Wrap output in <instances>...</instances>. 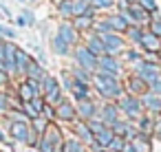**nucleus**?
I'll list each match as a JSON object with an SVG mask.
<instances>
[{
  "label": "nucleus",
  "instance_id": "obj_1",
  "mask_svg": "<svg viewBox=\"0 0 161 152\" xmlns=\"http://www.w3.org/2000/svg\"><path fill=\"white\" fill-rule=\"evenodd\" d=\"M95 86L104 97H119L121 95V86L117 82L115 75H106V73H97L95 77Z\"/></svg>",
  "mask_w": 161,
  "mask_h": 152
},
{
  "label": "nucleus",
  "instance_id": "obj_2",
  "mask_svg": "<svg viewBox=\"0 0 161 152\" xmlns=\"http://www.w3.org/2000/svg\"><path fill=\"white\" fill-rule=\"evenodd\" d=\"M137 77L143 79V82L150 86L152 82H157V79L161 77V73H159V68H157L152 62H143V60H139V62H137Z\"/></svg>",
  "mask_w": 161,
  "mask_h": 152
},
{
  "label": "nucleus",
  "instance_id": "obj_3",
  "mask_svg": "<svg viewBox=\"0 0 161 152\" xmlns=\"http://www.w3.org/2000/svg\"><path fill=\"white\" fill-rule=\"evenodd\" d=\"M102 44H104V53H110V55H115L117 51H121V46H124V40L117 35V33H102Z\"/></svg>",
  "mask_w": 161,
  "mask_h": 152
},
{
  "label": "nucleus",
  "instance_id": "obj_4",
  "mask_svg": "<svg viewBox=\"0 0 161 152\" xmlns=\"http://www.w3.org/2000/svg\"><path fill=\"white\" fill-rule=\"evenodd\" d=\"M75 57H77L80 66H82L84 71H93V68H97V57H95V55H93L86 46L77 49V51H75Z\"/></svg>",
  "mask_w": 161,
  "mask_h": 152
},
{
  "label": "nucleus",
  "instance_id": "obj_5",
  "mask_svg": "<svg viewBox=\"0 0 161 152\" xmlns=\"http://www.w3.org/2000/svg\"><path fill=\"white\" fill-rule=\"evenodd\" d=\"M97 68H99V73H106V75H117L119 73V64L113 55H102L97 60Z\"/></svg>",
  "mask_w": 161,
  "mask_h": 152
},
{
  "label": "nucleus",
  "instance_id": "obj_6",
  "mask_svg": "<svg viewBox=\"0 0 161 152\" xmlns=\"http://www.w3.org/2000/svg\"><path fill=\"white\" fill-rule=\"evenodd\" d=\"M119 108H121L128 117H137V115L141 112V104H139V99H135V97H121V99H119Z\"/></svg>",
  "mask_w": 161,
  "mask_h": 152
},
{
  "label": "nucleus",
  "instance_id": "obj_7",
  "mask_svg": "<svg viewBox=\"0 0 161 152\" xmlns=\"http://www.w3.org/2000/svg\"><path fill=\"white\" fill-rule=\"evenodd\" d=\"M11 134H14V139L16 141H29V126L25 123V121H14V126H11Z\"/></svg>",
  "mask_w": 161,
  "mask_h": 152
},
{
  "label": "nucleus",
  "instance_id": "obj_8",
  "mask_svg": "<svg viewBox=\"0 0 161 152\" xmlns=\"http://www.w3.org/2000/svg\"><path fill=\"white\" fill-rule=\"evenodd\" d=\"M139 42H141V46H143L146 51H159V49H161V42H159V38H157V35H152L150 31H148V33L143 31Z\"/></svg>",
  "mask_w": 161,
  "mask_h": 152
},
{
  "label": "nucleus",
  "instance_id": "obj_9",
  "mask_svg": "<svg viewBox=\"0 0 161 152\" xmlns=\"http://www.w3.org/2000/svg\"><path fill=\"white\" fill-rule=\"evenodd\" d=\"M55 115L60 117V119H64V121H71V119H75V108L69 104V101H60L58 104V110H55Z\"/></svg>",
  "mask_w": 161,
  "mask_h": 152
},
{
  "label": "nucleus",
  "instance_id": "obj_10",
  "mask_svg": "<svg viewBox=\"0 0 161 152\" xmlns=\"http://www.w3.org/2000/svg\"><path fill=\"white\" fill-rule=\"evenodd\" d=\"M5 66L7 71H16V46L5 44Z\"/></svg>",
  "mask_w": 161,
  "mask_h": 152
},
{
  "label": "nucleus",
  "instance_id": "obj_11",
  "mask_svg": "<svg viewBox=\"0 0 161 152\" xmlns=\"http://www.w3.org/2000/svg\"><path fill=\"white\" fill-rule=\"evenodd\" d=\"M102 121L113 126V123L117 121V106H113V104H106V106L102 108Z\"/></svg>",
  "mask_w": 161,
  "mask_h": 152
},
{
  "label": "nucleus",
  "instance_id": "obj_12",
  "mask_svg": "<svg viewBox=\"0 0 161 152\" xmlns=\"http://www.w3.org/2000/svg\"><path fill=\"white\" fill-rule=\"evenodd\" d=\"M29 64H31V57H29V55H27L25 51H20V49H16V71H20V73H25Z\"/></svg>",
  "mask_w": 161,
  "mask_h": 152
},
{
  "label": "nucleus",
  "instance_id": "obj_13",
  "mask_svg": "<svg viewBox=\"0 0 161 152\" xmlns=\"http://www.w3.org/2000/svg\"><path fill=\"white\" fill-rule=\"evenodd\" d=\"M143 104H146V108H150V110H154V112L161 110V97L154 95V93H146V95H143Z\"/></svg>",
  "mask_w": 161,
  "mask_h": 152
},
{
  "label": "nucleus",
  "instance_id": "obj_14",
  "mask_svg": "<svg viewBox=\"0 0 161 152\" xmlns=\"http://www.w3.org/2000/svg\"><path fill=\"white\" fill-rule=\"evenodd\" d=\"M128 16L132 18V22H135V20H137V22H146V20H148V11H146L141 5H132L130 11H128Z\"/></svg>",
  "mask_w": 161,
  "mask_h": 152
},
{
  "label": "nucleus",
  "instance_id": "obj_15",
  "mask_svg": "<svg viewBox=\"0 0 161 152\" xmlns=\"http://www.w3.org/2000/svg\"><path fill=\"white\" fill-rule=\"evenodd\" d=\"M58 38H62L66 44H73V42H75V29H73L71 24H62L60 31H58Z\"/></svg>",
  "mask_w": 161,
  "mask_h": 152
},
{
  "label": "nucleus",
  "instance_id": "obj_16",
  "mask_svg": "<svg viewBox=\"0 0 161 152\" xmlns=\"http://www.w3.org/2000/svg\"><path fill=\"white\" fill-rule=\"evenodd\" d=\"M77 112H80V117H84V119H93V115H95V104L93 101H80V106H77Z\"/></svg>",
  "mask_w": 161,
  "mask_h": 152
},
{
  "label": "nucleus",
  "instance_id": "obj_17",
  "mask_svg": "<svg viewBox=\"0 0 161 152\" xmlns=\"http://www.w3.org/2000/svg\"><path fill=\"white\" fill-rule=\"evenodd\" d=\"M86 49L97 57V55H104V44H102V40L97 38V35H93L91 40H88V44H86Z\"/></svg>",
  "mask_w": 161,
  "mask_h": 152
},
{
  "label": "nucleus",
  "instance_id": "obj_18",
  "mask_svg": "<svg viewBox=\"0 0 161 152\" xmlns=\"http://www.w3.org/2000/svg\"><path fill=\"white\" fill-rule=\"evenodd\" d=\"M25 73L29 75V79H36V82H38V79H44V77H47V75H44V71H42V68H40V66H38L36 62H31V64L27 66V71H25Z\"/></svg>",
  "mask_w": 161,
  "mask_h": 152
},
{
  "label": "nucleus",
  "instance_id": "obj_19",
  "mask_svg": "<svg viewBox=\"0 0 161 152\" xmlns=\"http://www.w3.org/2000/svg\"><path fill=\"white\" fill-rule=\"evenodd\" d=\"M115 134H113V130H102L99 134H95V143L99 145V148H108V143H110V139H113Z\"/></svg>",
  "mask_w": 161,
  "mask_h": 152
},
{
  "label": "nucleus",
  "instance_id": "obj_20",
  "mask_svg": "<svg viewBox=\"0 0 161 152\" xmlns=\"http://www.w3.org/2000/svg\"><path fill=\"white\" fill-rule=\"evenodd\" d=\"M106 22H108V27H110L113 31H126V29H128V24H126V20H124L121 16H113V18H108Z\"/></svg>",
  "mask_w": 161,
  "mask_h": 152
},
{
  "label": "nucleus",
  "instance_id": "obj_21",
  "mask_svg": "<svg viewBox=\"0 0 161 152\" xmlns=\"http://www.w3.org/2000/svg\"><path fill=\"white\" fill-rule=\"evenodd\" d=\"M71 93L80 99V101H86L88 99V90H86V84H80V82H75L73 84V88H71Z\"/></svg>",
  "mask_w": 161,
  "mask_h": 152
},
{
  "label": "nucleus",
  "instance_id": "obj_22",
  "mask_svg": "<svg viewBox=\"0 0 161 152\" xmlns=\"http://www.w3.org/2000/svg\"><path fill=\"white\" fill-rule=\"evenodd\" d=\"M75 130H77V134H80L84 141H88V143H93V141H95V137L91 134V130H88V126H86V123H75Z\"/></svg>",
  "mask_w": 161,
  "mask_h": 152
},
{
  "label": "nucleus",
  "instance_id": "obj_23",
  "mask_svg": "<svg viewBox=\"0 0 161 152\" xmlns=\"http://www.w3.org/2000/svg\"><path fill=\"white\" fill-rule=\"evenodd\" d=\"M132 148H135V152H150V143H148V139H143V134L141 137H135Z\"/></svg>",
  "mask_w": 161,
  "mask_h": 152
},
{
  "label": "nucleus",
  "instance_id": "obj_24",
  "mask_svg": "<svg viewBox=\"0 0 161 152\" xmlns=\"http://www.w3.org/2000/svg\"><path fill=\"white\" fill-rule=\"evenodd\" d=\"M88 130H91V134L95 137V134H99L102 130H106V123H104V121H97V119H88Z\"/></svg>",
  "mask_w": 161,
  "mask_h": 152
},
{
  "label": "nucleus",
  "instance_id": "obj_25",
  "mask_svg": "<svg viewBox=\"0 0 161 152\" xmlns=\"http://www.w3.org/2000/svg\"><path fill=\"white\" fill-rule=\"evenodd\" d=\"M64 152H84V145H82V141L71 139V141L64 143Z\"/></svg>",
  "mask_w": 161,
  "mask_h": 152
},
{
  "label": "nucleus",
  "instance_id": "obj_26",
  "mask_svg": "<svg viewBox=\"0 0 161 152\" xmlns=\"http://www.w3.org/2000/svg\"><path fill=\"white\" fill-rule=\"evenodd\" d=\"M53 51L60 53V55H66V53H69V44H66L62 38H55V40H53Z\"/></svg>",
  "mask_w": 161,
  "mask_h": 152
},
{
  "label": "nucleus",
  "instance_id": "obj_27",
  "mask_svg": "<svg viewBox=\"0 0 161 152\" xmlns=\"http://www.w3.org/2000/svg\"><path fill=\"white\" fill-rule=\"evenodd\" d=\"M93 24V16H77L75 18V27L77 29H88Z\"/></svg>",
  "mask_w": 161,
  "mask_h": 152
},
{
  "label": "nucleus",
  "instance_id": "obj_28",
  "mask_svg": "<svg viewBox=\"0 0 161 152\" xmlns=\"http://www.w3.org/2000/svg\"><path fill=\"white\" fill-rule=\"evenodd\" d=\"M58 11L64 14V16H71V14H73V0H60Z\"/></svg>",
  "mask_w": 161,
  "mask_h": 152
},
{
  "label": "nucleus",
  "instance_id": "obj_29",
  "mask_svg": "<svg viewBox=\"0 0 161 152\" xmlns=\"http://www.w3.org/2000/svg\"><path fill=\"white\" fill-rule=\"evenodd\" d=\"M124 145H126V141H124L121 137H113V139H110V143H108V148H110L113 152H121V150H124Z\"/></svg>",
  "mask_w": 161,
  "mask_h": 152
},
{
  "label": "nucleus",
  "instance_id": "obj_30",
  "mask_svg": "<svg viewBox=\"0 0 161 152\" xmlns=\"http://www.w3.org/2000/svg\"><path fill=\"white\" fill-rule=\"evenodd\" d=\"M130 88H132L135 93H146V82L139 79V77H132V79H130Z\"/></svg>",
  "mask_w": 161,
  "mask_h": 152
},
{
  "label": "nucleus",
  "instance_id": "obj_31",
  "mask_svg": "<svg viewBox=\"0 0 161 152\" xmlns=\"http://www.w3.org/2000/svg\"><path fill=\"white\" fill-rule=\"evenodd\" d=\"M47 101H51V104H60V101H62V90H60V86L47 95Z\"/></svg>",
  "mask_w": 161,
  "mask_h": 152
},
{
  "label": "nucleus",
  "instance_id": "obj_32",
  "mask_svg": "<svg viewBox=\"0 0 161 152\" xmlns=\"http://www.w3.org/2000/svg\"><path fill=\"white\" fill-rule=\"evenodd\" d=\"M33 130L36 132H47V119L44 117H36L33 119Z\"/></svg>",
  "mask_w": 161,
  "mask_h": 152
},
{
  "label": "nucleus",
  "instance_id": "obj_33",
  "mask_svg": "<svg viewBox=\"0 0 161 152\" xmlns=\"http://www.w3.org/2000/svg\"><path fill=\"white\" fill-rule=\"evenodd\" d=\"M73 75H75V82H80V84H86V82H88V75H86V71H82V68H75Z\"/></svg>",
  "mask_w": 161,
  "mask_h": 152
},
{
  "label": "nucleus",
  "instance_id": "obj_34",
  "mask_svg": "<svg viewBox=\"0 0 161 152\" xmlns=\"http://www.w3.org/2000/svg\"><path fill=\"white\" fill-rule=\"evenodd\" d=\"M55 88H58V82H55L53 77H44V93L49 95V93L55 90Z\"/></svg>",
  "mask_w": 161,
  "mask_h": 152
},
{
  "label": "nucleus",
  "instance_id": "obj_35",
  "mask_svg": "<svg viewBox=\"0 0 161 152\" xmlns=\"http://www.w3.org/2000/svg\"><path fill=\"white\" fill-rule=\"evenodd\" d=\"M38 145H40V150H42V152H53V148H55V145H53V143H51L47 137H42Z\"/></svg>",
  "mask_w": 161,
  "mask_h": 152
},
{
  "label": "nucleus",
  "instance_id": "obj_36",
  "mask_svg": "<svg viewBox=\"0 0 161 152\" xmlns=\"http://www.w3.org/2000/svg\"><path fill=\"white\" fill-rule=\"evenodd\" d=\"M139 130H141V132H150V130H152V121H150L148 117H143V119L139 121Z\"/></svg>",
  "mask_w": 161,
  "mask_h": 152
},
{
  "label": "nucleus",
  "instance_id": "obj_37",
  "mask_svg": "<svg viewBox=\"0 0 161 152\" xmlns=\"http://www.w3.org/2000/svg\"><path fill=\"white\" fill-rule=\"evenodd\" d=\"M150 29H152V31H150L152 35H157V38H161V20H159V18H157V20H152V24H150Z\"/></svg>",
  "mask_w": 161,
  "mask_h": 152
},
{
  "label": "nucleus",
  "instance_id": "obj_38",
  "mask_svg": "<svg viewBox=\"0 0 161 152\" xmlns=\"http://www.w3.org/2000/svg\"><path fill=\"white\" fill-rule=\"evenodd\" d=\"M31 106H33V110L40 115V112H42V108H44V101H42V99H38V97H33V99H31Z\"/></svg>",
  "mask_w": 161,
  "mask_h": 152
},
{
  "label": "nucleus",
  "instance_id": "obj_39",
  "mask_svg": "<svg viewBox=\"0 0 161 152\" xmlns=\"http://www.w3.org/2000/svg\"><path fill=\"white\" fill-rule=\"evenodd\" d=\"M22 106H25V112H27V115H29L31 119H36V117H38V112L33 110V106H31V101H25Z\"/></svg>",
  "mask_w": 161,
  "mask_h": 152
},
{
  "label": "nucleus",
  "instance_id": "obj_40",
  "mask_svg": "<svg viewBox=\"0 0 161 152\" xmlns=\"http://www.w3.org/2000/svg\"><path fill=\"white\" fill-rule=\"evenodd\" d=\"M141 7H143V9H148V11H157L154 0H141Z\"/></svg>",
  "mask_w": 161,
  "mask_h": 152
},
{
  "label": "nucleus",
  "instance_id": "obj_41",
  "mask_svg": "<svg viewBox=\"0 0 161 152\" xmlns=\"http://www.w3.org/2000/svg\"><path fill=\"white\" fill-rule=\"evenodd\" d=\"M141 33H143V31H139V29H128V35H130L135 42H139V40H141Z\"/></svg>",
  "mask_w": 161,
  "mask_h": 152
},
{
  "label": "nucleus",
  "instance_id": "obj_42",
  "mask_svg": "<svg viewBox=\"0 0 161 152\" xmlns=\"http://www.w3.org/2000/svg\"><path fill=\"white\" fill-rule=\"evenodd\" d=\"M150 88H152V93H154V95H159V97H161V77H159L157 82H152V84H150Z\"/></svg>",
  "mask_w": 161,
  "mask_h": 152
},
{
  "label": "nucleus",
  "instance_id": "obj_43",
  "mask_svg": "<svg viewBox=\"0 0 161 152\" xmlns=\"http://www.w3.org/2000/svg\"><path fill=\"white\" fill-rule=\"evenodd\" d=\"M42 112H44V119H53V117H55V110H53L51 106H44Z\"/></svg>",
  "mask_w": 161,
  "mask_h": 152
},
{
  "label": "nucleus",
  "instance_id": "obj_44",
  "mask_svg": "<svg viewBox=\"0 0 161 152\" xmlns=\"http://www.w3.org/2000/svg\"><path fill=\"white\" fill-rule=\"evenodd\" d=\"M93 5H95V7H110L113 0H93Z\"/></svg>",
  "mask_w": 161,
  "mask_h": 152
},
{
  "label": "nucleus",
  "instance_id": "obj_45",
  "mask_svg": "<svg viewBox=\"0 0 161 152\" xmlns=\"http://www.w3.org/2000/svg\"><path fill=\"white\" fill-rule=\"evenodd\" d=\"M126 60H130V62H139V53H135V51H128V53H126Z\"/></svg>",
  "mask_w": 161,
  "mask_h": 152
},
{
  "label": "nucleus",
  "instance_id": "obj_46",
  "mask_svg": "<svg viewBox=\"0 0 161 152\" xmlns=\"http://www.w3.org/2000/svg\"><path fill=\"white\" fill-rule=\"evenodd\" d=\"M5 110H7V97L0 95V112H5Z\"/></svg>",
  "mask_w": 161,
  "mask_h": 152
},
{
  "label": "nucleus",
  "instance_id": "obj_47",
  "mask_svg": "<svg viewBox=\"0 0 161 152\" xmlns=\"http://www.w3.org/2000/svg\"><path fill=\"white\" fill-rule=\"evenodd\" d=\"M0 33H5V35H9V38H14V35H16V31H11V29H5V27H0Z\"/></svg>",
  "mask_w": 161,
  "mask_h": 152
},
{
  "label": "nucleus",
  "instance_id": "obj_48",
  "mask_svg": "<svg viewBox=\"0 0 161 152\" xmlns=\"http://www.w3.org/2000/svg\"><path fill=\"white\" fill-rule=\"evenodd\" d=\"M5 84H7V73L0 71V86H5Z\"/></svg>",
  "mask_w": 161,
  "mask_h": 152
},
{
  "label": "nucleus",
  "instance_id": "obj_49",
  "mask_svg": "<svg viewBox=\"0 0 161 152\" xmlns=\"http://www.w3.org/2000/svg\"><path fill=\"white\" fill-rule=\"evenodd\" d=\"M121 152H135V148H132V143H126V145H124V150H121Z\"/></svg>",
  "mask_w": 161,
  "mask_h": 152
},
{
  "label": "nucleus",
  "instance_id": "obj_50",
  "mask_svg": "<svg viewBox=\"0 0 161 152\" xmlns=\"http://www.w3.org/2000/svg\"><path fill=\"white\" fill-rule=\"evenodd\" d=\"M154 130H157V137H159V139H161V121H159V123H157V126H154Z\"/></svg>",
  "mask_w": 161,
  "mask_h": 152
},
{
  "label": "nucleus",
  "instance_id": "obj_51",
  "mask_svg": "<svg viewBox=\"0 0 161 152\" xmlns=\"http://www.w3.org/2000/svg\"><path fill=\"white\" fill-rule=\"evenodd\" d=\"M18 24H20V27H25V24H27V18H22V16H20V18H18Z\"/></svg>",
  "mask_w": 161,
  "mask_h": 152
},
{
  "label": "nucleus",
  "instance_id": "obj_52",
  "mask_svg": "<svg viewBox=\"0 0 161 152\" xmlns=\"http://www.w3.org/2000/svg\"><path fill=\"white\" fill-rule=\"evenodd\" d=\"M0 60H5V44H0Z\"/></svg>",
  "mask_w": 161,
  "mask_h": 152
},
{
  "label": "nucleus",
  "instance_id": "obj_53",
  "mask_svg": "<svg viewBox=\"0 0 161 152\" xmlns=\"http://www.w3.org/2000/svg\"><path fill=\"white\" fill-rule=\"evenodd\" d=\"M0 71H3V73H7V66H5V60H0Z\"/></svg>",
  "mask_w": 161,
  "mask_h": 152
},
{
  "label": "nucleus",
  "instance_id": "obj_54",
  "mask_svg": "<svg viewBox=\"0 0 161 152\" xmlns=\"http://www.w3.org/2000/svg\"><path fill=\"white\" fill-rule=\"evenodd\" d=\"M82 3H88V0H82Z\"/></svg>",
  "mask_w": 161,
  "mask_h": 152
},
{
  "label": "nucleus",
  "instance_id": "obj_55",
  "mask_svg": "<svg viewBox=\"0 0 161 152\" xmlns=\"http://www.w3.org/2000/svg\"><path fill=\"white\" fill-rule=\"evenodd\" d=\"M20 3H25V0H20Z\"/></svg>",
  "mask_w": 161,
  "mask_h": 152
},
{
  "label": "nucleus",
  "instance_id": "obj_56",
  "mask_svg": "<svg viewBox=\"0 0 161 152\" xmlns=\"http://www.w3.org/2000/svg\"><path fill=\"white\" fill-rule=\"evenodd\" d=\"M159 55H161V53H159Z\"/></svg>",
  "mask_w": 161,
  "mask_h": 152
}]
</instances>
